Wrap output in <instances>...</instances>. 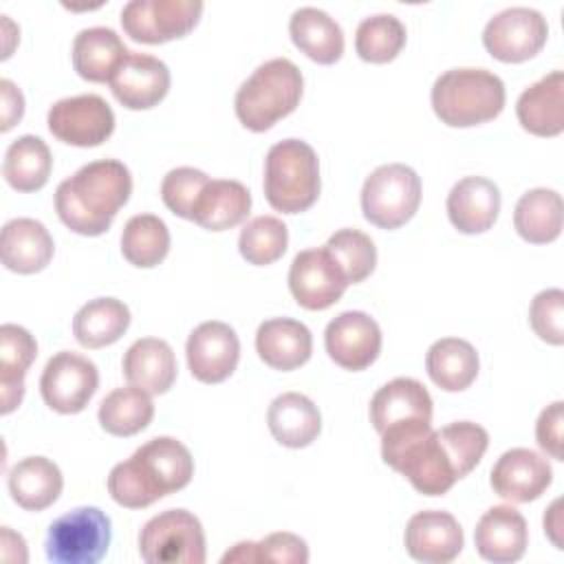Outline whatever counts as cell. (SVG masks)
<instances>
[{
	"mask_svg": "<svg viewBox=\"0 0 564 564\" xmlns=\"http://www.w3.org/2000/svg\"><path fill=\"white\" fill-rule=\"evenodd\" d=\"M123 377L148 394H165L176 379L172 346L159 337L137 339L123 355Z\"/></svg>",
	"mask_w": 564,
	"mask_h": 564,
	"instance_id": "27",
	"label": "cell"
},
{
	"mask_svg": "<svg viewBox=\"0 0 564 564\" xmlns=\"http://www.w3.org/2000/svg\"><path fill=\"white\" fill-rule=\"evenodd\" d=\"M289 245V229L275 216H256L238 236L240 256L256 267H267L280 260Z\"/></svg>",
	"mask_w": 564,
	"mask_h": 564,
	"instance_id": "40",
	"label": "cell"
},
{
	"mask_svg": "<svg viewBox=\"0 0 564 564\" xmlns=\"http://www.w3.org/2000/svg\"><path fill=\"white\" fill-rule=\"evenodd\" d=\"M529 322L533 333L551 344H564V291L562 289H544L540 291L529 306Z\"/></svg>",
	"mask_w": 564,
	"mask_h": 564,
	"instance_id": "45",
	"label": "cell"
},
{
	"mask_svg": "<svg viewBox=\"0 0 564 564\" xmlns=\"http://www.w3.org/2000/svg\"><path fill=\"white\" fill-rule=\"evenodd\" d=\"M185 355L194 379L203 383H223L238 366L240 341L229 324L212 319L198 324L189 333Z\"/></svg>",
	"mask_w": 564,
	"mask_h": 564,
	"instance_id": "16",
	"label": "cell"
},
{
	"mask_svg": "<svg viewBox=\"0 0 564 564\" xmlns=\"http://www.w3.org/2000/svg\"><path fill=\"white\" fill-rule=\"evenodd\" d=\"M170 82L172 77L165 62L145 53L130 51L126 62L110 79V90L123 108L148 110L165 99Z\"/></svg>",
	"mask_w": 564,
	"mask_h": 564,
	"instance_id": "19",
	"label": "cell"
},
{
	"mask_svg": "<svg viewBox=\"0 0 564 564\" xmlns=\"http://www.w3.org/2000/svg\"><path fill=\"white\" fill-rule=\"evenodd\" d=\"M553 480V469L544 456L527 447L507 449L491 467V489L509 502H531L540 498Z\"/></svg>",
	"mask_w": 564,
	"mask_h": 564,
	"instance_id": "17",
	"label": "cell"
},
{
	"mask_svg": "<svg viewBox=\"0 0 564 564\" xmlns=\"http://www.w3.org/2000/svg\"><path fill=\"white\" fill-rule=\"evenodd\" d=\"M132 194L130 170L117 159L82 165L55 189L59 220L79 236H101Z\"/></svg>",
	"mask_w": 564,
	"mask_h": 564,
	"instance_id": "1",
	"label": "cell"
},
{
	"mask_svg": "<svg viewBox=\"0 0 564 564\" xmlns=\"http://www.w3.org/2000/svg\"><path fill=\"white\" fill-rule=\"evenodd\" d=\"M139 553L148 564H203L207 557L203 524L187 509L161 511L143 524Z\"/></svg>",
	"mask_w": 564,
	"mask_h": 564,
	"instance_id": "8",
	"label": "cell"
},
{
	"mask_svg": "<svg viewBox=\"0 0 564 564\" xmlns=\"http://www.w3.org/2000/svg\"><path fill=\"white\" fill-rule=\"evenodd\" d=\"M99 386L97 366L73 350L55 352L40 377L44 403L59 414L82 412Z\"/></svg>",
	"mask_w": 564,
	"mask_h": 564,
	"instance_id": "12",
	"label": "cell"
},
{
	"mask_svg": "<svg viewBox=\"0 0 564 564\" xmlns=\"http://www.w3.org/2000/svg\"><path fill=\"white\" fill-rule=\"evenodd\" d=\"M110 538V518L101 509L77 507L51 522L44 549L53 564H97Z\"/></svg>",
	"mask_w": 564,
	"mask_h": 564,
	"instance_id": "9",
	"label": "cell"
},
{
	"mask_svg": "<svg viewBox=\"0 0 564 564\" xmlns=\"http://www.w3.org/2000/svg\"><path fill=\"white\" fill-rule=\"evenodd\" d=\"M53 156L35 134L18 137L4 152L2 176L18 192H37L48 183Z\"/></svg>",
	"mask_w": 564,
	"mask_h": 564,
	"instance_id": "36",
	"label": "cell"
},
{
	"mask_svg": "<svg viewBox=\"0 0 564 564\" xmlns=\"http://www.w3.org/2000/svg\"><path fill=\"white\" fill-rule=\"evenodd\" d=\"M97 419L112 436H134L154 419V403L150 394L137 386L115 388L99 403Z\"/></svg>",
	"mask_w": 564,
	"mask_h": 564,
	"instance_id": "37",
	"label": "cell"
},
{
	"mask_svg": "<svg viewBox=\"0 0 564 564\" xmlns=\"http://www.w3.org/2000/svg\"><path fill=\"white\" fill-rule=\"evenodd\" d=\"M432 110L449 128H474L505 108V84L487 68H449L432 86Z\"/></svg>",
	"mask_w": 564,
	"mask_h": 564,
	"instance_id": "5",
	"label": "cell"
},
{
	"mask_svg": "<svg viewBox=\"0 0 564 564\" xmlns=\"http://www.w3.org/2000/svg\"><path fill=\"white\" fill-rule=\"evenodd\" d=\"M227 562H282V564H306L308 546L306 542L286 531L271 533L260 542H238L231 551H227L220 560Z\"/></svg>",
	"mask_w": 564,
	"mask_h": 564,
	"instance_id": "42",
	"label": "cell"
},
{
	"mask_svg": "<svg viewBox=\"0 0 564 564\" xmlns=\"http://www.w3.org/2000/svg\"><path fill=\"white\" fill-rule=\"evenodd\" d=\"M128 55L130 51L119 33L108 26L82 29L73 40V66L86 82L110 84Z\"/></svg>",
	"mask_w": 564,
	"mask_h": 564,
	"instance_id": "28",
	"label": "cell"
},
{
	"mask_svg": "<svg viewBox=\"0 0 564 564\" xmlns=\"http://www.w3.org/2000/svg\"><path fill=\"white\" fill-rule=\"evenodd\" d=\"M381 458L423 496H443L458 480L432 421H401L381 434Z\"/></svg>",
	"mask_w": 564,
	"mask_h": 564,
	"instance_id": "3",
	"label": "cell"
},
{
	"mask_svg": "<svg viewBox=\"0 0 564 564\" xmlns=\"http://www.w3.org/2000/svg\"><path fill=\"white\" fill-rule=\"evenodd\" d=\"M560 509H562V498L551 502V507L544 511L542 524H544V533L549 535V540L557 549H564V544H562V511Z\"/></svg>",
	"mask_w": 564,
	"mask_h": 564,
	"instance_id": "48",
	"label": "cell"
},
{
	"mask_svg": "<svg viewBox=\"0 0 564 564\" xmlns=\"http://www.w3.org/2000/svg\"><path fill=\"white\" fill-rule=\"evenodd\" d=\"M0 95H2V123L0 130L7 132L11 130L24 115V97L20 93V88L11 82V79H2L0 82Z\"/></svg>",
	"mask_w": 564,
	"mask_h": 564,
	"instance_id": "47",
	"label": "cell"
},
{
	"mask_svg": "<svg viewBox=\"0 0 564 564\" xmlns=\"http://www.w3.org/2000/svg\"><path fill=\"white\" fill-rule=\"evenodd\" d=\"M289 35L293 44L317 64H335L344 55V31L322 9L302 7L289 20Z\"/></svg>",
	"mask_w": 564,
	"mask_h": 564,
	"instance_id": "31",
	"label": "cell"
},
{
	"mask_svg": "<svg viewBox=\"0 0 564 564\" xmlns=\"http://www.w3.org/2000/svg\"><path fill=\"white\" fill-rule=\"evenodd\" d=\"M264 196L282 214H300L315 205L322 181L315 150L302 139H284L264 159Z\"/></svg>",
	"mask_w": 564,
	"mask_h": 564,
	"instance_id": "6",
	"label": "cell"
},
{
	"mask_svg": "<svg viewBox=\"0 0 564 564\" xmlns=\"http://www.w3.org/2000/svg\"><path fill=\"white\" fill-rule=\"evenodd\" d=\"M381 328L364 311H344L324 330L328 357L344 370H364L381 352Z\"/></svg>",
	"mask_w": 564,
	"mask_h": 564,
	"instance_id": "15",
	"label": "cell"
},
{
	"mask_svg": "<svg viewBox=\"0 0 564 564\" xmlns=\"http://www.w3.org/2000/svg\"><path fill=\"white\" fill-rule=\"evenodd\" d=\"M200 13V0H130L121 9V26L134 42L165 44L194 31Z\"/></svg>",
	"mask_w": 564,
	"mask_h": 564,
	"instance_id": "10",
	"label": "cell"
},
{
	"mask_svg": "<svg viewBox=\"0 0 564 564\" xmlns=\"http://www.w3.org/2000/svg\"><path fill=\"white\" fill-rule=\"evenodd\" d=\"M421 205V178L403 163L379 165L361 187L364 218L379 229H399Z\"/></svg>",
	"mask_w": 564,
	"mask_h": 564,
	"instance_id": "7",
	"label": "cell"
},
{
	"mask_svg": "<svg viewBox=\"0 0 564 564\" xmlns=\"http://www.w3.org/2000/svg\"><path fill=\"white\" fill-rule=\"evenodd\" d=\"M170 251V229L154 214L132 216L121 231V253L139 269H152L165 260Z\"/></svg>",
	"mask_w": 564,
	"mask_h": 564,
	"instance_id": "38",
	"label": "cell"
},
{
	"mask_svg": "<svg viewBox=\"0 0 564 564\" xmlns=\"http://www.w3.org/2000/svg\"><path fill=\"white\" fill-rule=\"evenodd\" d=\"M37 357L35 337L18 324L0 326V399L2 414L13 412L24 397V377Z\"/></svg>",
	"mask_w": 564,
	"mask_h": 564,
	"instance_id": "29",
	"label": "cell"
},
{
	"mask_svg": "<svg viewBox=\"0 0 564 564\" xmlns=\"http://www.w3.org/2000/svg\"><path fill=\"white\" fill-rule=\"evenodd\" d=\"M256 350L273 370H295L311 359L313 335L297 319L271 317L256 330Z\"/></svg>",
	"mask_w": 564,
	"mask_h": 564,
	"instance_id": "23",
	"label": "cell"
},
{
	"mask_svg": "<svg viewBox=\"0 0 564 564\" xmlns=\"http://www.w3.org/2000/svg\"><path fill=\"white\" fill-rule=\"evenodd\" d=\"M562 430H564V403L553 401L546 405L535 423V441L544 454H549L555 460H564L562 452Z\"/></svg>",
	"mask_w": 564,
	"mask_h": 564,
	"instance_id": "46",
	"label": "cell"
},
{
	"mask_svg": "<svg viewBox=\"0 0 564 564\" xmlns=\"http://www.w3.org/2000/svg\"><path fill=\"white\" fill-rule=\"evenodd\" d=\"M458 480L465 478L485 456L489 447V434L482 425L471 421H454L441 430H436Z\"/></svg>",
	"mask_w": 564,
	"mask_h": 564,
	"instance_id": "43",
	"label": "cell"
},
{
	"mask_svg": "<svg viewBox=\"0 0 564 564\" xmlns=\"http://www.w3.org/2000/svg\"><path fill=\"white\" fill-rule=\"evenodd\" d=\"M520 126L535 137H557L564 130V73L551 70L522 90L516 101Z\"/></svg>",
	"mask_w": 564,
	"mask_h": 564,
	"instance_id": "24",
	"label": "cell"
},
{
	"mask_svg": "<svg viewBox=\"0 0 564 564\" xmlns=\"http://www.w3.org/2000/svg\"><path fill=\"white\" fill-rule=\"evenodd\" d=\"M405 46V26L397 15L377 13L364 18L355 31V51L364 62L388 64Z\"/></svg>",
	"mask_w": 564,
	"mask_h": 564,
	"instance_id": "39",
	"label": "cell"
},
{
	"mask_svg": "<svg viewBox=\"0 0 564 564\" xmlns=\"http://www.w3.org/2000/svg\"><path fill=\"white\" fill-rule=\"evenodd\" d=\"M562 196L549 187L524 192L513 209V227L518 236L531 245H546L557 240L562 234Z\"/></svg>",
	"mask_w": 564,
	"mask_h": 564,
	"instance_id": "33",
	"label": "cell"
},
{
	"mask_svg": "<svg viewBox=\"0 0 564 564\" xmlns=\"http://www.w3.org/2000/svg\"><path fill=\"white\" fill-rule=\"evenodd\" d=\"M293 300L306 311H326L348 289V280L326 247L300 251L289 269Z\"/></svg>",
	"mask_w": 564,
	"mask_h": 564,
	"instance_id": "14",
	"label": "cell"
},
{
	"mask_svg": "<svg viewBox=\"0 0 564 564\" xmlns=\"http://www.w3.org/2000/svg\"><path fill=\"white\" fill-rule=\"evenodd\" d=\"M500 214V189L485 176H465L447 194L449 223L460 234H482L494 227Z\"/></svg>",
	"mask_w": 564,
	"mask_h": 564,
	"instance_id": "21",
	"label": "cell"
},
{
	"mask_svg": "<svg viewBox=\"0 0 564 564\" xmlns=\"http://www.w3.org/2000/svg\"><path fill=\"white\" fill-rule=\"evenodd\" d=\"M326 251L333 256V260L339 264L341 273L346 275L348 284H359L364 282L377 264V247L359 229H337L328 240H326Z\"/></svg>",
	"mask_w": 564,
	"mask_h": 564,
	"instance_id": "41",
	"label": "cell"
},
{
	"mask_svg": "<svg viewBox=\"0 0 564 564\" xmlns=\"http://www.w3.org/2000/svg\"><path fill=\"white\" fill-rule=\"evenodd\" d=\"M549 37L544 15L529 7H509L496 13L482 29L487 53L505 64H520L535 57Z\"/></svg>",
	"mask_w": 564,
	"mask_h": 564,
	"instance_id": "11",
	"label": "cell"
},
{
	"mask_svg": "<svg viewBox=\"0 0 564 564\" xmlns=\"http://www.w3.org/2000/svg\"><path fill=\"white\" fill-rule=\"evenodd\" d=\"M463 529L458 520L438 509L414 513L403 533V544L410 557L425 564H447L463 551Z\"/></svg>",
	"mask_w": 564,
	"mask_h": 564,
	"instance_id": "18",
	"label": "cell"
},
{
	"mask_svg": "<svg viewBox=\"0 0 564 564\" xmlns=\"http://www.w3.org/2000/svg\"><path fill=\"white\" fill-rule=\"evenodd\" d=\"M9 494L26 511L51 507L64 487L59 467L46 456H26L9 471Z\"/></svg>",
	"mask_w": 564,
	"mask_h": 564,
	"instance_id": "32",
	"label": "cell"
},
{
	"mask_svg": "<svg viewBox=\"0 0 564 564\" xmlns=\"http://www.w3.org/2000/svg\"><path fill=\"white\" fill-rule=\"evenodd\" d=\"M425 368L441 390L460 392L476 381L480 361L469 341L460 337H443L427 348Z\"/></svg>",
	"mask_w": 564,
	"mask_h": 564,
	"instance_id": "34",
	"label": "cell"
},
{
	"mask_svg": "<svg viewBox=\"0 0 564 564\" xmlns=\"http://www.w3.org/2000/svg\"><path fill=\"white\" fill-rule=\"evenodd\" d=\"M192 476L194 458L189 449L172 436H156L110 469L108 494L126 509H143L187 487Z\"/></svg>",
	"mask_w": 564,
	"mask_h": 564,
	"instance_id": "2",
	"label": "cell"
},
{
	"mask_svg": "<svg viewBox=\"0 0 564 564\" xmlns=\"http://www.w3.org/2000/svg\"><path fill=\"white\" fill-rule=\"evenodd\" d=\"M302 93L300 68L286 57H273L240 84L234 99L236 117L247 130L264 132L300 106Z\"/></svg>",
	"mask_w": 564,
	"mask_h": 564,
	"instance_id": "4",
	"label": "cell"
},
{
	"mask_svg": "<svg viewBox=\"0 0 564 564\" xmlns=\"http://www.w3.org/2000/svg\"><path fill=\"white\" fill-rule=\"evenodd\" d=\"M55 245L48 229L35 218H13L2 227V264L20 275H31L53 260Z\"/></svg>",
	"mask_w": 564,
	"mask_h": 564,
	"instance_id": "22",
	"label": "cell"
},
{
	"mask_svg": "<svg viewBox=\"0 0 564 564\" xmlns=\"http://www.w3.org/2000/svg\"><path fill=\"white\" fill-rule=\"evenodd\" d=\"M130 326V308L117 297L86 302L73 317V335L84 348H104L123 337Z\"/></svg>",
	"mask_w": 564,
	"mask_h": 564,
	"instance_id": "35",
	"label": "cell"
},
{
	"mask_svg": "<svg viewBox=\"0 0 564 564\" xmlns=\"http://www.w3.org/2000/svg\"><path fill=\"white\" fill-rule=\"evenodd\" d=\"M476 551L482 560L494 564L518 562L529 542L524 516L511 505H496L487 509L474 529Z\"/></svg>",
	"mask_w": 564,
	"mask_h": 564,
	"instance_id": "20",
	"label": "cell"
},
{
	"mask_svg": "<svg viewBox=\"0 0 564 564\" xmlns=\"http://www.w3.org/2000/svg\"><path fill=\"white\" fill-rule=\"evenodd\" d=\"M46 123L51 134L75 148L101 145L115 130V112L99 95H75L48 108Z\"/></svg>",
	"mask_w": 564,
	"mask_h": 564,
	"instance_id": "13",
	"label": "cell"
},
{
	"mask_svg": "<svg viewBox=\"0 0 564 564\" xmlns=\"http://www.w3.org/2000/svg\"><path fill=\"white\" fill-rule=\"evenodd\" d=\"M251 209V192L231 178H209L200 189L192 220L207 231H227L247 220Z\"/></svg>",
	"mask_w": 564,
	"mask_h": 564,
	"instance_id": "26",
	"label": "cell"
},
{
	"mask_svg": "<svg viewBox=\"0 0 564 564\" xmlns=\"http://www.w3.org/2000/svg\"><path fill=\"white\" fill-rule=\"evenodd\" d=\"M432 397L427 388L412 377H397L381 386L370 399V423L381 434L401 421H432Z\"/></svg>",
	"mask_w": 564,
	"mask_h": 564,
	"instance_id": "25",
	"label": "cell"
},
{
	"mask_svg": "<svg viewBox=\"0 0 564 564\" xmlns=\"http://www.w3.org/2000/svg\"><path fill=\"white\" fill-rule=\"evenodd\" d=\"M267 423L273 438L291 449L311 445L322 432V414L302 392H284L275 397L269 405Z\"/></svg>",
	"mask_w": 564,
	"mask_h": 564,
	"instance_id": "30",
	"label": "cell"
},
{
	"mask_svg": "<svg viewBox=\"0 0 564 564\" xmlns=\"http://www.w3.org/2000/svg\"><path fill=\"white\" fill-rule=\"evenodd\" d=\"M209 176L196 167H174L163 176L161 198L165 207L178 218L192 220V207Z\"/></svg>",
	"mask_w": 564,
	"mask_h": 564,
	"instance_id": "44",
	"label": "cell"
}]
</instances>
